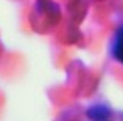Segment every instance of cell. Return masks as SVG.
<instances>
[{
	"label": "cell",
	"instance_id": "obj_2",
	"mask_svg": "<svg viewBox=\"0 0 123 121\" xmlns=\"http://www.w3.org/2000/svg\"><path fill=\"white\" fill-rule=\"evenodd\" d=\"M89 116L96 121H106L109 117V112L106 108H92L89 112Z\"/></svg>",
	"mask_w": 123,
	"mask_h": 121
},
{
	"label": "cell",
	"instance_id": "obj_1",
	"mask_svg": "<svg viewBox=\"0 0 123 121\" xmlns=\"http://www.w3.org/2000/svg\"><path fill=\"white\" fill-rule=\"evenodd\" d=\"M113 54L119 62L123 63V28H121L117 33L115 42H114V48H113Z\"/></svg>",
	"mask_w": 123,
	"mask_h": 121
}]
</instances>
